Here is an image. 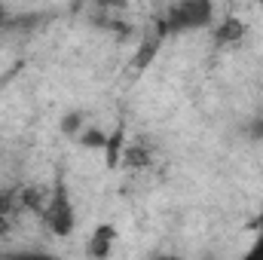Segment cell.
<instances>
[{
    "mask_svg": "<svg viewBox=\"0 0 263 260\" xmlns=\"http://www.w3.org/2000/svg\"><path fill=\"white\" fill-rule=\"evenodd\" d=\"M43 224H46V230L52 233V236H59V239H65L73 233V227H77V214H73V205H70V196H67L65 187H55L52 196H49V202H46V208H43Z\"/></svg>",
    "mask_w": 263,
    "mask_h": 260,
    "instance_id": "cell-1",
    "label": "cell"
},
{
    "mask_svg": "<svg viewBox=\"0 0 263 260\" xmlns=\"http://www.w3.org/2000/svg\"><path fill=\"white\" fill-rule=\"evenodd\" d=\"M211 3H175L165 15V25L168 31H196V28H205L211 22Z\"/></svg>",
    "mask_w": 263,
    "mask_h": 260,
    "instance_id": "cell-2",
    "label": "cell"
},
{
    "mask_svg": "<svg viewBox=\"0 0 263 260\" xmlns=\"http://www.w3.org/2000/svg\"><path fill=\"white\" fill-rule=\"evenodd\" d=\"M114 242H117V230L110 227V224H101V227H95V233L89 236V245H86V254L92 260H104L110 254V248H114Z\"/></svg>",
    "mask_w": 263,
    "mask_h": 260,
    "instance_id": "cell-3",
    "label": "cell"
},
{
    "mask_svg": "<svg viewBox=\"0 0 263 260\" xmlns=\"http://www.w3.org/2000/svg\"><path fill=\"white\" fill-rule=\"evenodd\" d=\"M242 34H245V25H242L239 18H227L223 25H217V28H214V40H217L220 46L242 40Z\"/></svg>",
    "mask_w": 263,
    "mask_h": 260,
    "instance_id": "cell-4",
    "label": "cell"
},
{
    "mask_svg": "<svg viewBox=\"0 0 263 260\" xmlns=\"http://www.w3.org/2000/svg\"><path fill=\"white\" fill-rule=\"evenodd\" d=\"M18 205H22V193L18 190H0V214L3 217H9V211L18 208Z\"/></svg>",
    "mask_w": 263,
    "mask_h": 260,
    "instance_id": "cell-5",
    "label": "cell"
},
{
    "mask_svg": "<svg viewBox=\"0 0 263 260\" xmlns=\"http://www.w3.org/2000/svg\"><path fill=\"white\" fill-rule=\"evenodd\" d=\"M0 260H59V257L46 254V251H6V254H0Z\"/></svg>",
    "mask_w": 263,
    "mask_h": 260,
    "instance_id": "cell-6",
    "label": "cell"
},
{
    "mask_svg": "<svg viewBox=\"0 0 263 260\" xmlns=\"http://www.w3.org/2000/svg\"><path fill=\"white\" fill-rule=\"evenodd\" d=\"M242 260H263V233L254 239V245L245 251V257H242Z\"/></svg>",
    "mask_w": 263,
    "mask_h": 260,
    "instance_id": "cell-7",
    "label": "cell"
},
{
    "mask_svg": "<svg viewBox=\"0 0 263 260\" xmlns=\"http://www.w3.org/2000/svg\"><path fill=\"white\" fill-rule=\"evenodd\" d=\"M6 233H9V217H3V214H0V239H3Z\"/></svg>",
    "mask_w": 263,
    "mask_h": 260,
    "instance_id": "cell-8",
    "label": "cell"
},
{
    "mask_svg": "<svg viewBox=\"0 0 263 260\" xmlns=\"http://www.w3.org/2000/svg\"><path fill=\"white\" fill-rule=\"evenodd\" d=\"M260 224H263V214H260Z\"/></svg>",
    "mask_w": 263,
    "mask_h": 260,
    "instance_id": "cell-9",
    "label": "cell"
}]
</instances>
